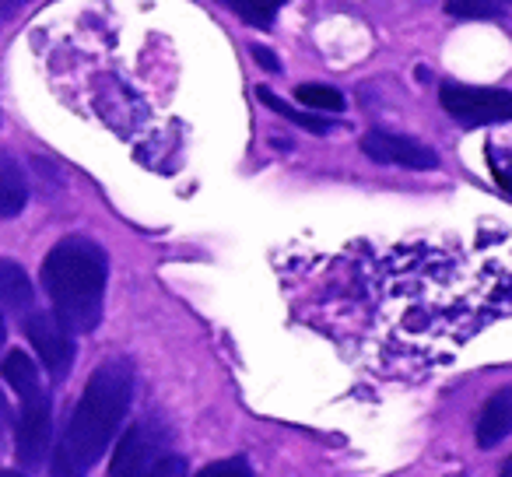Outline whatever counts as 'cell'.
Returning a JSON list of instances; mask_svg holds the SVG:
<instances>
[{"mask_svg":"<svg viewBox=\"0 0 512 477\" xmlns=\"http://www.w3.org/2000/svg\"><path fill=\"white\" fill-rule=\"evenodd\" d=\"M8 428H11V411H8V400L0 393V453L8 446Z\"/></svg>","mask_w":512,"mask_h":477,"instance_id":"2e32d148","label":"cell"},{"mask_svg":"<svg viewBox=\"0 0 512 477\" xmlns=\"http://www.w3.org/2000/svg\"><path fill=\"white\" fill-rule=\"evenodd\" d=\"M134 400V372L120 358H109L88 376L85 393L53 449L50 477H88V470L106 456L109 442L123 428Z\"/></svg>","mask_w":512,"mask_h":477,"instance_id":"6da1fadb","label":"cell"},{"mask_svg":"<svg viewBox=\"0 0 512 477\" xmlns=\"http://www.w3.org/2000/svg\"><path fill=\"white\" fill-rule=\"evenodd\" d=\"M253 60H256V64H260V67H267V71H278V57H274V53L271 50H264V46H253Z\"/></svg>","mask_w":512,"mask_h":477,"instance_id":"e0dca14e","label":"cell"},{"mask_svg":"<svg viewBox=\"0 0 512 477\" xmlns=\"http://www.w3.org/2000/svg\"><path fill=\"white\" fill-rule=\"evenodd\" d=\"M29 204V179L15 155L0 151V218H15Z\"/></svg>","mask_w":512,"mask_h":477,"instance_id":"30bf717a","label":"cell"},{"mask_svg":"<svg viewBox=\"0 0 512 477\" xmlns=\"http://www.w3.org/2000/svg\"><path fill=\"white\" fill-rule=\"evenodd\" d=\"M106 477H186V456L165 446V435L148 418L120 435Z\"/></svg>","mask_w":512,"mask_h":477,"instance_id":"3957f363","label":"cell"},{"mask_svg":"<svg viewBox=\"0 0 512 477\" xmlns=\"http://www.w3.org/2000/svg\"><path fill=\"white\" fill-rule=\"evenodd\" d=\"M193 477H253V467H249L246 456H228V460L207 463V467L197 470Z\"/></svg>","mask_w":512,"mask_h":477,"instance_id":"9a60e30c","label":"cell"},{"mask_svg":"<svg viewBox=\"0 0 512 477\" xmlns=\"http://www.w3.org/2000/svg\"><path fill=\"white\" fill-rule=\"evenodd\" d=\"M225 4L239 11V18H246L249 25H260V29H267V25L274 22V15L281 11V4H285V0H225Z\"/></svg>","mask_w":512,"mask_h":477,"instance_id":"4fadbf2b","label":"cell"},{"mask_svg":"<svg viewBox=\"0 0 512 477\" xmlns=\"http://www.w3.org/2000/svg\"><path fill=\"white\" fill-rule=\"evenodd\" d=\"M25 337L32 341V348H36L39 362L46 365V372H50L57 383L67 379V372H71V365H74L71 330H64V323L53 313H36V309H32V313L25 316Z\"/></svg>","mask_w":512,"mask_h":477,"instance_id":"8992f818","label":"cell"},{"mask_svg":"<svg viewBox=\"0 0 512 477\" xmlns=\"http://www.w3.org/2000/svg\"><path fill=\"white\" fill-rule=\"evenodd\" d=\"M362 151L379 165H400V169H414V172H428L439 165V155L432 148H425L414 137L390 134V130H369L362 137Z\"/></svg>","mask_w":512,"mask_h":477,"instance_id":"52a82bcc","label":"cell"},{"mask_svg":"<svg viewBox=\"0 0 512 477\" xmlns=\"http://www.w3.org/2000/svg\"><path fill=\"white\" fill-rule=\"evenodd\" d=\"M295 102H302V106L313 109V113H320V116L341 113V109L348 106V99L330 85H299L295 88Z\"/></svg>","mask_w":512,"mask_h":477,"instance_id":"7c38bea8","label":"cell"},{"mask_svg":"<svg viewBox=\"0 0 512 477\" xmlns=\"http://www.w3.org/2000/svg\"><path fill=\"white\" fill-rule=\"evenodd\" d=\"M256 99L264 102L271 113H278V116H285L288 123H295V127H302V130H309V134H330L334 130V123L330 120H323L320 113H302V109H292L285 99H278V95L271 92V88H256Z\"/></svg>","mask_w":512,"mask_h":477,"instance_id":"8fae6325","label":"cell"},{"mask_svg":"<svg viewBox=\"0 0 512 477\" xmlns=\"http://www.w3.org/2000/svg\"><path fill=\"white\" fill-rule=\"evenodd\" d=\"M446 11L453 18H498L502 15L498 0H449Z\"/></svg>","mask_w":512,"mask_h":477,"instance_id":"5bb4252c","label":"cell"},{"mask_svg":"<svg viewBox=\"0 0 512 477\" xmlns=\"http://www.w3.org/2000/svg\"><path fill=\"white\" fill-rule=\"evenodd\" d=\"M109 260L99 243L85 235H67L46 253L43 288L53 302V316L71 334H92L102 320Z\"/></svg>","mask_w":512,"mask_h":477,"instance_id":"7a4b0ae2","label":"cell"},{"mask_svg":"<svg viewBox=\"0 0 512 477\" xmlns=\"http://www.w3.org/2000/svg\"><path fill=\"white\" fill-rule=\"evenodd\" d=\"M498 477H512V456H509V460H505V467L498 470Z\"/></svg>","mask_w":512,"mask_h":477,"instance_id":"d6986e66","label":"cell"},{"mask_svg":"<svg viewBox=\"0 0 512 477\" xmlns=\"http://www.w3.org/2000/svg\"><path fill=\"white\" fill-rule=\"evenodd\" d=\"M439 102L463 127H488V123L512 120V92H505V88H477L446 81L439 88Z\"/></svg>","mask_w":512,"mask_h":477,"instance_id":"277c9868","label":"cell"},{"mask_svg":"<svg viewBox=\"0 0 512 477\" xmlns=\"http://www.w3.org/2000/svg\"><path fill=\"white\" fill-rule=\"evenodd\" d=\"M32 306H36V288H32L25 267L15 260H0V309L25 316L32 313Z\"/></svg>","mask_w":512,"mask_h":477,"instance_id":"9c48e42d","label":"cell"},{"mask_svg":"<svg viewBox=\"0 0 512 477\" xmlns=\"http://www.w3.org/2000/svg\"><path fill=\"white\" fill-rule=\"evenodd\" d=\"M8 344V327H4V313H0V348Z\"/></svg>","mask_w":512,"mask_h":477,"instance_id":"ac0fdd59","label":"cell"},{"mask_svg":"<svg viewBox=\"0 0 512 477\" xmlns=\"http://www.w3.org/2000/svg\"><path fill=\"white\" fill-rule=\"evenodd\" d=\"M18 397H22V414H18L15 453L25 470H39L46 460V453H50V435H53L50 393L43 390V383H36V386H29V390L18 393Z\"/></svg>","mask_w":512,"mask_h":477,"instance_id":"5b68a950","label":"cell"},{"mask_svg":"<svg viewBox=\"0 0 512 477\" xmlns=\"http://www.w3.org/2000/svg\"><path fill=\"white\" fill-rule=\"evenodd\" d=\"M0 477H22L18 470H0Z\"/></svg>","mask_w":512,"mask_h":477,"instance_id":"ffe728a7","label":"cell"},{"mask_svg":"<svg viewBox=\"0 0 512 477\" xmlns=\"http://www.w3.org/2000/svg\"><path fill=\"white\" fill-rule=\"evenodd\" d=\"M509 435H512V386H502L498 393H491L481 418H477V446L495 449Z\"/></svg>","mask_w":512,"mask_h":477,"instance_id":"ba28073f","label":"cell"}]
</instances>
